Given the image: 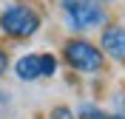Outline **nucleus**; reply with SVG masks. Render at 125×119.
I'll return each mask as SVG.
<instances>
[{
    "label": "nucleus",
    "instance_id": "f257e3e1",
    "mask_svg": "<svg viewBox=\"0 0 125 119\" xmlns=\"http://www.w3.org/2000/svg\"><path fill=\"white\" fill-rule=\"evenodd\" d=\"M60 65H65L68 71L80 74V77H102L108 68V60L102 57L97 43L88 37H65L60 46Z\"/></svg>",
    "mask_w": 125,
    "mask_h": 119
},
{
    "label": "nucleus",
    "instance_id": "f03ea898",
    "mask_svg": "<svg viewBox=\"0 0 125 119\" xmlns=\"http://www.w3.org/2000/svg\"><path fill=\"white\" fill-rule=\"evenodd\" d=\"M57 9L71 37H85L88 31H100L111 23V9L94 0H57Z\"/></svg>",
    "mask_w": 125,
    "mask_h": 119
},
{
    "label": "nucleus",
    "instance_id": "7ed1b4c3",
    "mask_svg": "<svg viewBox=\"0 0 125 119\" xmlns=\"http://www.w3.org/2000/svg\"><path fill=\"white\" fill-rule=\"evenodd\" d=\"M43 28V11L29 0H11L0 6V34L6 40L23 43V40L37 37Z\"/></svg>",
    "mask_w": 125,
    "mask_h": 119
},
{
    "label": "nucleus",
    "instance_id": "20e7f679",
    "mask_svg": "<svg viewBox=\"0 0 125 119\" xmlns=\"http://www.w3.org/2000/svg\"><path fill=\"white\" fill-rule=\"evenodd\" d=\"M97 48L102 51L105 60H111L117 65H125V23H114L111 20L105 28H100Z\"/></svg>",
    "mask_w": 125,
    "mask_h": 119
},
{
    "label": "nucleus",
    "instance_id": "39448f33",
    "mask_svg": "<svg viewBox=\"0 0 125 119\" xmlns=\"http://www.w3.org/2000/svg\"><path fill=\"white\" fill-rule=\"evenodd\" d=\"M9 71L14 74L17 82H23V85H34L40 82V63H37V51H29V54H20L11 63Z\"/></svg>",
    "mask_w": 125,
    "mask_h": 119
},
{
    "label": "nucleus",
    "instance_id": "423d86ee",
    "mask_svg": "<svg viewBox=\"0 0 125 119\" xmlns=\"http://www.w3.org/2000/svg\"><path fill=\"white\" fill-rule=\"evenodd\" d=\"M74 116L77 119H111V111L102 108L100 102H94V99H83L74 108Z\"/></svg>",
    "mask_w": 125,
    "mask_h": 119
},
{
    "label": "nucleus",
    "instance_id": "0eeeda50",
    "mask_svg": "<svg viewBox=\"0 0 125 119\" xmlns=\"http://www.w3.org/2000/svg\"><path fill=\"white\" fill-rule=\"evenodd\" d=\"M37 63H40V79H54L60 74V57L54 51H37Z\"/></svg>",
    "mask_w": 125,
    "mask_h": 119
},
{
    "label": "nucleus",
    "instance_id": "6e6552de",
    "mask_svg": "<svg viewBox=\"0 0 125 119\" xmlns=\"http://www.w3.org/2000/svg\"><path fill=\"white\" fill-rule=\"evenodd\" d=\"M46 119H77L74 116V108H71V105H54V108H51V111L46 113Z\"/></svg>",
    "mask_w": 125,
    "mask_h": 119
},
{
    "label": "nucleus",
    "instance_id": "1a4fd4ad",
    "mask_svg": "<svg viewBox=\"0 0 125 119\" xmlns=\"http://www.w3.org/2000/svg\"><path fill=\"white\" fill-rule=\"evenodd\" d=\"M11 102H14V96H11V91H6V88H0V119H6L9 113H11Z\"/></svg>",
    "mask_w": 125,
    "mask_h": 119
},
{
    "label": "nucleus",
    "instance_id": "9d476101",
    "mask_svg": "<svg viewBox=\"0 0 125 119\" xmlns=\"http://www.w3.org/2000/svg\"><path fill=\"white\" fill-rule=\"evenodd\" d=\"M9 68H11V54H9V48L0 43V79L9 74Z\"/></svg>",
    "mask_w": 125,
    "mask_h": 119
},
{
    "label": "nucleus",
    "instance_id": "9b49d317",
    "mask_svg": "<svg viewBox=\"0 0 125 119\" xmlns=\"http://www.w3.org/2000/svg\"><path fill=\"white\" fill-rule=\"evenodd\" d=\"M94 3H100V6H105V9H108L111 3H117V0H94Z\"/></svg>",
    "mask_w": 125,
    "mask_h": 119
},
{
    "label": "nucleus",
    "instance_id": "f8f14e48",
    "mask_svg": "<svg viewBox=\"0 0 125 119\" xmlns=\"http://www.w3.org/2000/svg\"><path fill=\"white\" fill-rule=\"evenodd\" d=\"M111 119H125V113H111Z\"/></svg>",
    "mask_w": 125,
    "mask_h": 119
},
{
    "label": "nucleus",
    "instance_id": "ddd939ff",
    "mask_svg": "<svg viewBox=\"0 0 125 119\" xmlns=\"http://www.w3.org/2000/svg\"><path fill=\"white\" fill-rule=\"evenodd\" d=\"M0 6H3V0H0Z\"/></svg>",
    "mask_w": 125,
    "mask_h": 119
},
{
    "label": "nucleus",
    "instance_id": "4468645a",
    "mask_svg": "<svg viewBox=\"0 0 125 119\" xmlns=\"http://www.w3.org/2000/svg\"><path fill=\"white\" fill-rule=\"evenodd\" d=\"M40 119H46V116H40Z\"/></svg>",
    "mask_w": 125,
    "mask_h": 119
}]
</instances>
